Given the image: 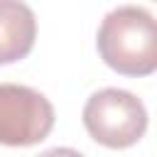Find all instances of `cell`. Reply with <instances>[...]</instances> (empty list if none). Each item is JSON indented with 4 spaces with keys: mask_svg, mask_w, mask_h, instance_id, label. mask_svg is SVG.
Wrapping results in <instances>:
<instances>
[{
    "mask_svg": "<svg viewBox=\"0 0 157 157\" xmlns=\"http://www.w3.org/2000/svg\"><path fill=\"white\" fill-rule=\"evenodd\" d=\"M37 157H83V155L74 147H52V150H44L42 155H37Z\"/></svg>",
    "mask_w": 157,
    "mask_h": 157,
    "instance_id": "5b68a950",
    "label": "cell"
},
{
    "mask_svg": "<svg viewBox=\"0 0 157 157\" xmlns=\"http://www.w3.org/2000/svg\"><path fill=\"white\" fill-rule=\"evenodd\" d=\"M86 132L108 150H128L147 130L145 103L125 88H101L83 105Z\"/></svg>",
    "mask_w": 157,
    "mask_h": 157,
    "instance_id": "7a4b0ae2",
    "label": "cell"
},
{
    "mask_svg": "<svg viewBox=\"0 0 157 157\" xmlns=\"http://www.w3.org/2000/svg\"><path fill=\"white\" fill-rule=\"evenodd\" d=\"M54 120V105L44 93L22 83H0V145H37L49 137Z\"/></svg>",
    "mask_w": 157,
    "mask_h": 157,
    "instance_id": "3957f363",
    "label": "cell"
},
{
    "mask_svg": "<svg viewBox=\"0 0 157 157\" xmlns=\"http://www.w3.org/2000/svg\"><path fill=\"white\" fill-rule=\"evenodd\" d=\"M37 39V17L22 0H0V64L25 59Z\"/></svg>",
    "mask_w": 157,
    "mask_h": 157,
    "instance_id": "277c9868",
    "label": "cell"
},
{
    "mask_svg": "<svg viewBox=\"0 0 157 157\" xmlns=\"http://www.w3.org/2000/svg\"><path fill=\"white\" fill-rule=\"evenodd\" d=\"M96 47L105 66L123 76H150L157 69V22L140 5L110 10L96 34Z\"/></svg>",
    "mask_w": 157,
    "mask_h": 157,
    "instance_id": "6da1fadb",
    "label": "cell"
}]
</instances>
